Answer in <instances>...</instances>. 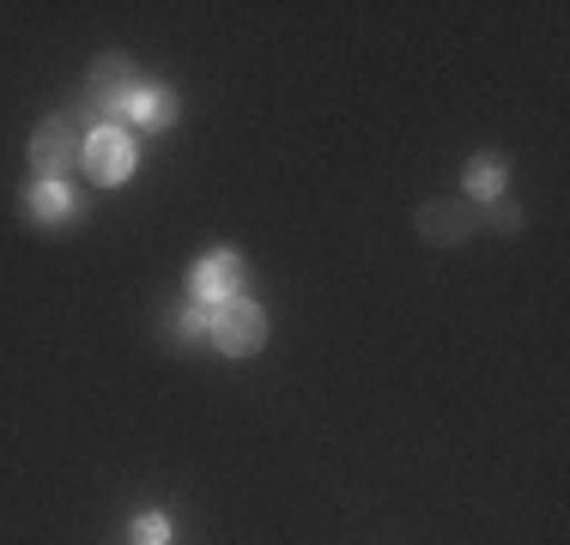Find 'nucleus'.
I'll use <instances>...</instances> for the list:
<instances>
[{
	"mask_svg": "<svg viewBox=\"0 0 570 545\" xmlns=\"http://www.w3.org/2000/svg\"><path fill=\"white\" fill-rule=\"evenodd\" d=\"M480 207H473V200H425V207H419V237L431 242V249H461V242L473 237V230H480Z\"/></svg>",
	"mask_w": 570,
	"mask_h": 545,
	"instance_id": "nucleus-4",
	"label": "nucleus"
},
{
	"mask_svg": "<svg viewBox=\"0 0 570 545\" xmlns=\"http://www.w3.org/2000/svg\"><path fill=\"white\" fill-rule=\"evenodd\" d=\"M176 109H183V98H176L170 86H153V91L140 86L128 103H121V121H128V128H170Z\"/></svg>",
	"mask_w": 570,
	"mask_h": 545,
	"instance_id": "nucleus-6",
	"label": "nucleus"
},
{
	"mask_svg": "<svg viewBox=\"0 0 570 545\" xmlns=\"http://www.w3.org/2000/svg\"><path fill=\"white\" fill-rule=\"evenodd\" d=\"M24 212H31V225H56V218L73 212V195H67V182H43L37 176L31 195H24Z\"/></svg>",
	"mask_w": 570,
	"mask_h": 545,
	"instance_id": "nucleus-8",
	"label": "nucleus"
},
{
	"mask_svg": "<svg viewBox=\"0 0 570 545\" xmlns=\"http://www.w3.org/2000/svg\"><path fill=\"white\" fill-rule=\"evenodd\" d=\"M207 334L225 358H255V351L267 346V316H262V304H249V291H243V297H225V304L213 309Z\"/></svg>",
	"mask_w": 570,
	"mask_h": 545,
	"instance_id": "nucleus-2",
	"label": "nucleus"
},
{
	"mask_svg": "<svg viewBox=\"0 0 570 545\" xmlns=\"http://www.w3.org/2000/svg\"><path fill=\"white\" fill-rule=\"evenodd\" d=\"M134 545H170V522L165 515H134Z\"/></svg>",
	"mask_w": 570,
	"mask_h": 545,
	"instance_id": "nucleus-9",
	"label": "nucleus"
},
{
	"mask_svg": "<svg viewBox=\"0 0 570 545\" xmlns=\"http://www.w3.org/2000/svg\"><path fill=\"white\" fill-rule=\"evenodd\" d=\"M79 140H86V133H79L67 116L37 121V133H31V170L43 176V182H67V170L79 164Z\"/></svg>",
	"mask_w": 570,
	"mask_h": 545,
	"instance_id": "nucleus-3",
	"label": "nucleus"
},
{
	"mask_svg": "<svg viewBox=\"0 0 570 545\" xmlns=\"http://www.w3.org/2000/svg\"><path fill=\"white\" fill-rule=\"evenodd\" d=\"M79 164H86V176L98 188H116L134 176V164H140V152H134V133L116 128V121H104V128H91L86 140H79Z\"/></svg>",
	"mask_w": 570,
	"mask_h": 545,
	"instance_id": "nucleus-1",
	"label": "nucleus"
},
{
	"mask_svg": "<svg viewBox=\"0 0 570 545\" xmlns=\"http://www.w3.org/2000/svg\"><path fill=\"white\" fill-rule=\"evenodd\" d=\"M243 285H249V261H243L237 249H213L207 261L188 272V297H195V304H225V297H243Z\"/></svg>",
	"mask_w": 570,
	"mask_h": 545,
	"instance_id": "nucleus-5",
	"label": "nucleus"
},
{
	"mask_svg": "<svg viewBox=\"0 0 570 545\" xmlns=\"http://www.w3.org/2000/svg\"><path fill=\"white\" fill-rule=\"evenodd\" d=\"M461 182H468V200H473V207H498L510 170H504V158H498V152H480V158L468 164V176H461Z\"/></svg>",
	"mask_w": 570,
	"mask_h": 545,
	"instance_id": "nucleus-7",
	"label": "nucleus"
}]
</instances>
